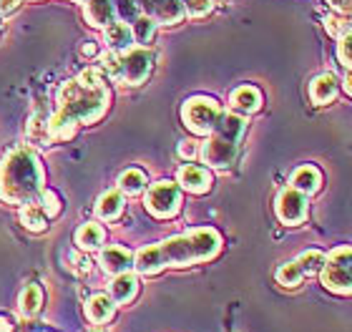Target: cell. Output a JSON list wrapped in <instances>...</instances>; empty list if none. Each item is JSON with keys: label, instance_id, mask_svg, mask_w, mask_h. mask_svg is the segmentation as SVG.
Listing matches in <instances>:
<instances>
[{"label": "cell", "instance_id": "obj_30", "mask_svg": "<svg viewBox=\"0 0 352 332\" xmlns=\"http://www.w3.org/2000/svg\"><path fill=\"white\" fill-rule=\"evenodd\" d=\"M338 60L345 71L352 68V28L345 30V33L338 38Z\"/></svg>", "mask_w": 352, "mask_h": 332}, {"label": "cell", "instance_id": "obj_12", "mask_svg": "<svg viewBox=\"0 0 352 332\" xmlns=\"http://www.w3.org/2000/svg\"><path fill=\"white\" fill-rule=\"evenodd\" d=\"M262 91L257 86H250V83H244L239 89L232 91V96H229V106L234 113L239 116H250V113H257L262 109Z\"/></svg>", "mask_w": 352, "mask_h": 332}, {"label": "cell", "instance_id": "obj_6", "mask_svg": "<svg viewBox=\"0 0 352 332\" xmlns=\"http://www.w3.org/2000/svg\"><path fill=\"white\" fill-rule=\"evenodd\" d=\"M221 116V106L209 96H191L182 106L184 126L197 136H209Z\"/></svg>", "mask_w": 352, "mask_h": 332}, {"label": "cell", "instance_id": "obj_20", "mask_svg": "<svg viewBox=\"0 0 352 332\" xmlns=\"http://www.w3.org/2000/svg\"><path fill=\"white\" fill-rule=\"evenodd\" d=\"M103 242H106V229L98 224V221H91V224H83L78 232H76V244L78 250H101Z\"/></svg>", "mask_w": 352, "mask_h": 332}, {"label": "cell", "instance_id": "obj_24", "mask_svg": "<svg viewBox=\"0 0 352 332\" xmlns=\"http://www.w3.org/2000/svg\"><path fill=\"white\" fill-rule=\"evenodd\" d=\"M21 224L30 232H45L48 217L43 214V209L38 207V201H30V204H23L21 209Z\"/></svg>", "mask_w": 352, "mask_h": 332}, {"label": "cell", "instance_id": "obj_26", "mask_svg": "<svg viewBox=\"0 0 352 332\" xmlns=\"http://www.w3.org/2000/svg\"><path fill=\"white\" fill-rule=\"evenodd\" d=\"M131 25V33H133V43L139 45H146L154 41L156 36V23L151 21V18H146V15H139L133 23H129Z\"/></svg>", "mask_w": 352, "mask_h": 332}, {"label": "cell", "instance_id": "obj_21", "mask_svg": "<svg viewBox=\"0 0 352 332\" xmlns=\"http://www.w3.org/2000/svg\"><path fill=\"white\" fill-rule=\"evenodd\" d=\"M124 212V194L121 192H106L96 204V217L103 221H113Z\"/></svg>", "mask_w": 352, "mask_h": 332}, {"label": "cell", "instance_id": "obj_1", "mask_svg": "<svg viewBox=\"0 0 352 332\" xmlns=\"http://www.w3.org/2000/svg\"><path fill=\"white\" fill-rule=\"evenodd\" d=\"M111 104L109 86L88 89L78 78L66 81L58 89V111L48 121V133L56 141H68L81 124H94Z\"/></svg>", "mask_w": 352, "mask_h": 332}, {"label": "cell", "instance_id": "obj_35", "mask_svg": "<svg viewBox=\"0 0 352 332\" xmlns=\"http://www.w3.org/2000/svg\"><path fill=\"white\" fill-rule=\"evenodd\" d=\"M197 154H199V148L194 141H184V144H179V156H184V159H194Z\"/></svg>", "mask_w": 352, "mask_h": 332}, {"label": "cell", "instance_id": "obj_11", "mask_svg": "<svg viewBox=\"0 0 352 332\" xmlns=\"http://www.w3.org/2000/svg\"><path fill=\"white\" fill-rule=\"evenodd\" d=\"M212 174L206 166H199V164H184L179 169V186L186 189L191 194H206L212 189Z\"/></svg>", "mask_w": 352, "mask_h": 332}, {"label": "cell", "instance_id": "obj_22", "mask_svg": "<svg viewBox=\"0 0 352 332\" xmlns=\"http://www.w3.org/2000/svg\"><path fill=\"white\" fill-rule=\"evenodd\" d=\"M146 174L141 169H126L121 177H118V192L129 194V197H139V194L146 192Z\"/></svg>", "mask_w": 352, "mask_h": 332}, {"label": "cell", "instance_id": "obj_9", "mask_svg": "<svg viewBox=\"0 0 352 332\" xmlns=\"http://www.w3.org/2000/svg\"><path fill=\"white\" fill-rule=\"evenodd\" d=\"M274 214L285 227H297L307 219L309 214V199L307 194L297 192L294 186H285L274 199Z\"/></svg>", "mask_w": 352, "mask_h": 332}, {"label": "cell", "instance_id": "obj_23", "mask_svg": "<svg viewBox=\"0 0 352 332\" xmlns=\"http://www.w3.org/2000/svg\"><path fill=\"white\" fill-rule=\"evenodd\" d=\"M41 305H43V289H41V285H28V287L23 289L21 302H18L21 315L23 318H33V315H38Z\"/></svg>", "mask_w": 352, "mask_h": 332}, {"label": "cell", "instance_id": "obj_36", "mask_svg": "<svg viewBox=\"0 0 352 332\" xmlns=\"http://www.w3.org/2000/svg\"><path fill=\"white\" fill-rule=\"evenodd\" d=\"M81 53L91 58V56H96V53H98V48H96V43H86V45L81 48Z\"/></svg>", "mask_w": 352, "mask_h": 332}, {"label": "cell", "instance_id": "obj_3", "mask_svg": "<svg viewBox=\"0 0 352 332\" xmlns=\"http://www.w3.org/2000/svg\"><path fill=\"white\" fill-rule=\"evenodd\" d=\"M221 252V234L212 227L191 229L186 234H176L156 244V254L166 267H191L199 262H209Z\"/></svg>", "mask_w": 352, "mask_h": 332}, {"label": "cell", "instance_id": "obj_28", "mask_svg": "<svg viewBox=\"0 0 352 332\" xmlns=\"http://www.w3.org/2000/svg\"><path fill=\"white\" fill-rule=\"evenodd\" d=\"M28 141H33V144H41V146H48L51 144V133H48V124H45L43 118L33 116L28 124Z\"/></svg>", "mask_w": 352, "mask_h": 332}, {"label": "cell", "instance_id": "obj_31", "mask_svg": "<svg viewBox=\"0 0 352 332\" xmlns=\"http://www.w3.org/2000/svg\"><path fill=\"white\" fill-rule=\"evenodd\" d=\"M36 201H38V207L43 209L45 217H56L60 212V199L51 192V189H43V192H41V197H38Z\"/></svg>", "mask_w": 352, "mask_h": 332}, {"label": "cell", "instance_id": "obj_15", "mask_svg": "<svg viewBox=\"0 0 352 332\" xmlns=\"http://www.w3.org/2000/svg\"><path fill=\"white\" fill-rule=\"evenodd\" d=\"M101 267L103 272L109 274H121V272H131L133 269V254L126 247H103L101 250Z\"/></svg>", "mask_w": 352, "mask_h": 332}, {"label": "cell", "instance_id": "obj_4", "mask_svg": "<svg viewBox=\"0 0 352 332\" xmlns=\"http://www.w3.org/2000/svg\"><path fill=\"white\" fill-rule=\"evenodd\" d=\"M320 282L324 289H330L335 295H352V244L335 247L330 254H324Z\"/></svg>", "mask_w": 352, "mask_h": 332}, {"label": "cell", "instance_id": "obj_40", "mask_svg": "<svg viewBox=\"0 0 352 332\" xmlns=\"http://www.w3.org/2000/svg\"><path fill=\"white\" fill-rule=\"evenodd\" d=\"M81 3H86V0H81Z\"/></svg>", "mask_w": 352, "mask_h": 332}, {"label": "cell", "instance_id": "obj_5", "mask_svg": "<svg viewBox=\"0 0 352 332\" xmlns=\"http://www.w3.org/2000/svg\"><path fill=\"white\" fill-rule=\"evenodd\" d=\"M154 51H148L146 45H131L129 51L118 56V74L113 81L124 86H141L154 71Z\"/></svg>", "mask_w": 352, "mask_h": 332}, {"label": "cell", "instance_id": "obj_29", "mask_svg": "<svg viewBox=\"0 0 352 332\" xmlns=\"http://www.w3.org/2000/svg\"><path fill=\"white\" fill-rule=\"evenodd\" d=\"M113 8H116V21L121 23H133L141 15L139 0H113Z\"/></svg>", "mask_w": 352, "mask_h": 332}, {"label": "cell", "instance_id": "obj_10", "mask_svg": "<svg viewBox=\"0 0 352 332\" xmlns=\"http://www.w3.org/2000/svg\"><path fill=\"white\" fill-rule=\"evenodd\" d=\"M139 10L156 25H176L186 18L184 0H139Z\"/></svg>", "mask_w": 352, "mask_h": 332}, {"label": "cell", "instance_id": "obj_13", "mask_svg": "<svg viewBox=\"0 0 352 332\" xmlns=\"http://www.w3.org/2000/svg\"><path fill=\"white\" fill-rule=\"evenodd\" d=\"M340 93V81L335 74H320L309 83V101L315 106H327L332 104Z\"/></svg>", "mask_w": 352, "mask_h": 332}, {"label": "cell", "instance_id": "obj_33", "mask_svg": "<svg viewBox=\"0 0 352 332\" xmlns=\"http://www.w3.org/2000/svg\"><path fill=\"white\" fill-rule=\"evenodd\" d=\"M184 8L191 18H204L214 10V0H184Z\"/></svg>", "mask_w": 352, "mask_h": 332}, {"label": "cell", "instance_id": "obj_17", "mask_svg": "<svg viewBox=\"0 0 352 332\" xmlns=\"http://www.w3.org/2000/svg\"><path fill=\"white\" fill-rule=\"evenodd\" d=\"M136 295H139V277L136 274L133 272L113 274V282H111V297H113V302L129 305Z\"/></svg>", "mask_w": 352, "mask_h": 332}, {"label": "cell", "instance_id": "obj_27", "mask_svg": "<svg viewBox=\"0 0 352 332\" xmlns=\"http://www.w3.org/2000/svg\"><path fill=\"white\" fill-rule=\"evenodd\" d=\"M297 265L302 267L305 277L320 274V269H322V265H324V252L322 250H307V252H302L300 257H297Z\"/></svg>", "mask_w": 352, "mask_h": 332}, {"label": "cell", "instance_id": "obj_19", "mask_svg": "<svg viewBox=\"0 0 352 332\" xmlns=\"http://www.w3.org/2000/svg\"><path fill=\"white\" fill-rule=\"evenodd\" d=\"M116 315V302L111 295H94L86 302V318L96 325H103L109 322L111 318Z\"/></svg>", "mask_w": 352, "mask_h": 332}, {"label": "cell", "instance_id": "obj_39", "mask_svg": "<svg viewBox=\"0 0 352 332\" xmlns=\"http://www.w3.org/2000/svg\"><path fill=\"white\" fill-rule=\"evenodd\" d=\"M0 30H3V15H0Z\"/></svg>", "mask_w": 352, "mask_h": 332}, {"label": "cell", "instance_id": "obj_7", "mask_svg": "<svg viewBox=\"0 0 352 332\" xmlns=\"http://www.w3.org/2000/svg\"><path fill=\"white\" fill-rule=\"evenodd\" d=\"M146 209L156 219H171L182 209V186L169 179H162L148 186L146 192Z\"/></svg>", "mask_w": 352, "mask_h": 332}, {"label": "cell", "instance_id": "obj_18", "mask_svg": "<svg viewBox=\"0 0 352 332\" xmlns=\"http://www.w3.org/2000/svg\"><path fill=\"white\" fill-rule=\"evenodd\" d=\"M106 33H103V41H106V45H109V51H116V53H124L129 51L133 43V33H131V25L129 23H111L109 28H103Z\"/></svg>", "mask_w": 352, "mask_h": 332}, {"label": "cell", "instance_id": "obj_34", "mask_svg": "<svg viewBox=\"0 0 352 332\" xmlns=\"http://www.w3.org/2000/svg\"><path fill=\"white\" fill-rule=\"evenodd\" d=\"M327 5H330L338 15L352 18V0H327Z\"/></svg>", "mask_w": 352, "mask_h": 332}, {"label": "cell", "instance_id": "obj_8", "mask_svg": "<svg viewBox=\"0 0 352 332\" xmlns=\"http://www.w3.org/2000/svg\"><path fill=\"white\" fill-rule=\"evenodd\" d=\"M199 156H201V162H204L209 169L227 171L236 164V156H239V141L227 139V136L212 131L209 136H206L204 144H201V148H199Z\"/></svg>", "mask_w": 352, "mask_h": 332}, {"label": "cell", "instance_id": "obj_32", "mask_svg": "<svg viewBox=\"0 0 352 332\" xmlns=\"http://www.w3.org/2000/svg\"><path fill=\"white\" fill-rule=\"evenodd\" d=\"M324 28H327V33L335 38H340L345 30L352 28V18H345V15H330V18H324Z\"/></svg>", "mask_w": 352, "mask_h": 332}, {"label": "cell", "instance_id": "obj_38", "mask_svg": "<svg viewBox=\"0 0 352 332\" xmlns=\"http://www.w3.org/2000/svg\"><path fill=\"white\" fill-rule=\"evenodd\" d=\"M0 332H13V325H10V320L0 318Z\"/></svg>", "mask_w": 352, "mask_h": 332}, {"label": "cell", "instance_id": "obj_14", "mask_svg": "<svg viewBox=\"0 0 352 332\" xmlns=\"http://www.w3.org/2000/svg\"><path fill=\"white\" fill-rule=\"evenodd\" d=\"M83 18L94 28H109L111 23H116L113 0H86L83 3Z\"/></svg>", "mask_w": 352, "mask_h": 332}, {"label": "cell", "instance_id": "obj_2", "mask_svg": "<svg viewBox=\"0 0 352 332\" xmlns=\"http://www.w3.org/2000/svg\"><path fill=\"white\" fill-rule=\"evenodd\" d=\"M43 192V166L30 148H13L0 162V199L30 204Z\"/></svg>", "mask_w": 352, "mask_h": 332}, {"label": "cell", "instance_id": "obj_16", "mask_svg": "<svg viewBox=\"0 0 352 332\" xmlns=\"http://www.w3.org/2000/svg\"><path fill=\"white\" fill-rule=\"evenodd\" d=\"M289 186H294L297 192L302 194H317L320 186H322V171L317 169L315 164H305L300 169L292 171V179H289Z\"/></svg>", "mask_w": 352, "mask_h": 332}, {"label": "cell", "instance_id": "obj_25", "mask_svg": "<svg viewBox=\"0 0 352 332\" xmlns=\"http://www.w3.org/2000/svg\"><path fill=\"white\" fill-rule=\"evenodd\" d=\"M277 282L282 285V287L287 289H294V287H300L302 280H305V272H302V267L297 265V259H292V262H285V265H279L277 269Z\"/></svg>", "mask_w": 352, "mask_h": 332}, {"label": "cell", "instance_id": "obj_37", "mask_svg": "<svg viewBox=\"0 0 352 332\" xmlns=\"http://www.w3.org/2000/svg\"><path fill=\"white\" fill-rule=\"evenodd\" d=\"M342 86H345L347 96H352V68L345 74V81H342Z\"/></svg>", "mask_w": 352, "mask_h": 332}]
</instances>
